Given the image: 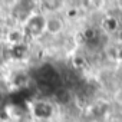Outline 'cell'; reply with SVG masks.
Listing matches in <instances>:
<instances>
[{
    "mask_svg": "<svg viewBox=\"0 0 122 122\" xmlns=\"http://www.w3.org/2000/svg\"><path fill=\"white\" fill-rule=\"evenodd\" d=\"M22 29L27 39H37L43 36L46 33V15L43 12H35L25 20Z\"/></svg>",
    "mask_w": 122,
    "mask_h": 122,
    "instance_id": "cell-1",
    "label": "cell"
},
{
    "mask_svg": "<svg viewBox=\"0 0 122 122\" xmlns=\"http://www.w3.org/2000/svg\"><path fill=\"white\" fill-rule=\"evenodd\" d=\"M35 0H16L12 6V16L23 25L25 20L35 13Z\"/></svg>",
    "mask_w": 122,
    "mask_h": 122,
    "instance_id": "cell-2",
    "label": "cell"
},
{
    "mask_svg": "<svg viewBox=\"0 0 122 122\" xmlns=\"http://www.w3.org/2000/svg\"><path fill=\"white\" fill-rule=\"evenodd\" d=\"M65 29V20L57 15H46V33L50 36H57Z\"/></svg>",
    "mask_w": 122,
    "mask_h": 122,
    "instance_id": "cell-3",
    "label": "cell"
},
{
    "mask_svg": "<svg viewBox=\"0 0 122 122\" xmlns=\"http://www.w3.org/2000/svg\"><path fill=\"white\" fill-rule=\"evenodd\" d=\"M66 0H39L45 15H57L63 10Z\"/></svg>",
    "mask_w": 122,
    "mask_h": 122,
    "instance_id": "cell-4",
    "label": "cell"
},
{
    "mask_svg": "<svg viewBox=\"0 0 122 122\" xmlns=\"http://www.w3.org/2000/svg\"><path fill=\"white\" fill-rule=\"evenodd\" d=\"M26 39H27V37H26V35H25L22 26H20V27H13V29H10V30L6 33V42H7L12 47H13V46L23 45Z\"/></svg>",
    "mask_w": 122,
    "mask_h": 122,
    "instance_id": "cell-5",
    "label": "cell"
},
{
    "mask_svg": "<svg viewBox=\"0 0 122 122\" xmlns=\"http://www.w3.org/2000/svg\"><path fill=\"white\" fill-rule=\"evenodd\" d=\"M119 26H121V22L116 19V17H106L103 22H102V29L106 32V33H113V32H116L118 29H119Z\"/></svg>",
    "mask_w": 122,
    "mask_h": 122,
    "instance_id": "cell-6",
    "label": "cell"
}]
</instances>
